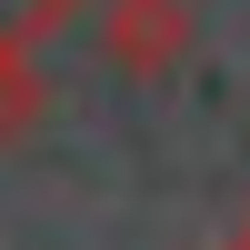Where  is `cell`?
Instances as JSON below:
<instances>
[{"label": "cell", "mask_w": 250, "mask_h": 250, "mask_svg": "<svg viewBox=\"0 0 250 250\" xmlns=\"http://www.w3.org/2000/svg\"><path fill=\"white\" fill-rule=\"evenodd\" d=\"M220 250H250V220H240V230H230V240H220Z\"/></svg>", "instance_id": "cell-4"}, {"label": "cell", "mask_w": 250, "mask_h": 250, "mask_svg": "<svg viewBox=\"0 0 250 250\" xmlns=\"http://www.w3.org/2000/svg\"><path fill=\"white\" fill-rule=\"evenodd\" d=\"M100 50H110V70L160 80V70H180V60H190V10H180V0H110Z\"/></svg>", "instance_id": "cell-1"}, {"label": "cell", "mask_w": 250, "mask_h": 250, "mask_svg": "<svg viewBox=\"0 0 250 250\" xmlns=\"http://www.w3.org/2000/svg\"><path fill=\"white\" fill-rule=\"evenodd\" d=\"M30 110H40V70H30V50H0V130H20Z\"/></svg>", "instance_id": "cell-2"}, {"label": "cell", "mask_w": 250, "mask_h": 250, "mask_svg": "<svg viewBox=\"0 0 250 250\" xmlns=\"http://www.w3.org/2000/svg\"><path fill=\"white\" fill-rule=\"evenodd\" d=\"M60 10L70 0H0V50H30L40 30H60Z\"/></svg>", "instance_id": "cell-3"}]
</instances>
